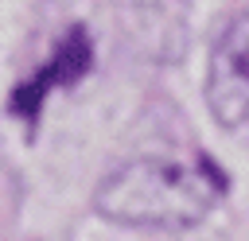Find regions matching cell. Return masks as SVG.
I'll list each match as a JSON object with an SVG mask.
<instances>
[{
    "mask_svg": "<svg viewBox=\"0 0 249 241\" xmlns=\"http://www.w3.org/2000/svg\"><path fill=\"white\" fill-rule=\"evenodd\" d=\"M226 179L206 155H140L93 190L101 218L132 229H191L222 198Z\"/></svg>",
    "mask_w": 249,
    "mask_h": 241,
    "instance_id": "6da1fadb",
    "label": "cell"
},
{
    "mask_svg": "<svg viewBox=\"0 0 249 241\" xmlns=\"http://www.w3.org/2000/svg\"><path fill=\"white\" fill-rule=\"evenodd\" d=\"M206 101L218 124H249V12H237L214 43L206 70Z\"/></svg>",
    "mask_w": 249,
    "mask_h": 241,
    "instance_id": "7a4b0ae2",
    "label": "cell"
},
{
    "mask_svg": "<svg viewBox=\"0 0 249 241\" xmlns=\"http://www.w3.org/2000/svg\"><path fill=\"white\" fill-rule=\"evenodd\" d=\"M136 23L156 58L175 62L187 47L191 0H136Z\"/></svg>",
    "mask_w": 249,
    "mask_h": 241,
    "instance_id": "3957f363",
    "label": "cell"
},
{
    "mask_svg": "<svg viewBox=\"0 0 249 241\" xmlns=\"http://www.w3.org/2000/svg\"><path fill=\"white\" fill-rule=\"evenodd\" d=\"M93 62V51H89V39H86V31L82 27H74L66 39H62V47H58V54L51 58V66L31 82V86H23L19 93H16V109L23 113V117H31L35 109H39V101H43V89L47 86H58V82H70V78H78L86 66Z\"/></svg>",
    "mask_w": 249,
    "mask_h": 241,
    "instance_id": "277c9868",
    "label": "cell"
}]
</instances>
